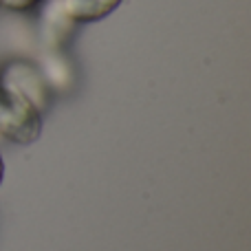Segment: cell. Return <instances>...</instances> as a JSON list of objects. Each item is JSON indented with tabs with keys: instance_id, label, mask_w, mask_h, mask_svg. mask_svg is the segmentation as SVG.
Returning a JSON list of instances; mask_svg holds the SVG:
<instances>
[{
	"instance_id": "277c9868",
	"label": "cell",
	"mask_w": 251,
	"mask_h": 251,
	"mask_svg": "<svg viewBox=\"0 0 251 251\" xmlns=\"http://www.w3.org/2000/svg\"><path fill=\"white\" fill-rule=\"evenodd\" d=\"M2 174H4V165H2V156H0V181H2Z\"/></svg>"
},
{
	"instance_id": "3957f363",
	"label": "cell",
	"mask_w": 251,
	"mask_h": 251,
	"mask_svg": "<svg viewBox=\"0 0 251 251\" xmlns=\"http://www.w3.org/2000/svg\"><path fill=\"white\" fill-rule=\"evenodd\" d=\"M42 0H0V4H4L7 9H13V11H26V9L40 4Z\"/></svg>"
},
{
	"instance_id": "6da1fadb",
	"label": "cell",
	"mask_w": 251,
	"mask_h": 251,
	"mask_svg": "<svg viewBox=\"0 0 251 251\" xmlns=\"http://www.w3.org/2000/svg\"><path fill=\"white\" fill-rule=\"evenodd\" d=\"M40 132H42L40 108L29 97L0 82V134L20 146H26L33 143Z\"/></svg>"
},
{
	"instance_id": "7a4b0ae2",
	"label": "cell",
	"mask_w": 251,
	"mask_h": 251,
	"mask_svg": "<svg viewBox=\"0 0 251 251\" xmlns=\"http://www.w3.org/2000/svg\"><path fill=\"white\" fill-rule=\"evenodd\" d=\"M122 2L124 0H57L64 18L73 22H97L110 16Z\"/></svg>"
}]
</instances>
